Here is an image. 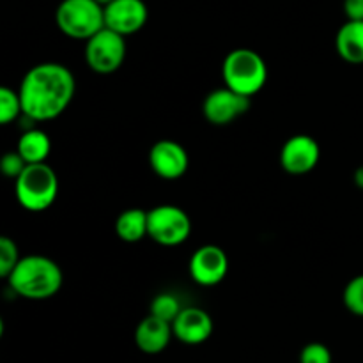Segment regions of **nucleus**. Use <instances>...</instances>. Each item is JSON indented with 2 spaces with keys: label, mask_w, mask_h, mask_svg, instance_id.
<instances>
[{
  "label": "nucleus",
  "mask_w": 363,
  "mask_h": 363,
  "mask_svg": "<svg viewBox=\"0 0 363 363\" xmlns=\"http://www.w3.org/2000/svg\"><path fill=\"white\" fill-rule=\"evenodd\" d=\"M77 91L74 74L59 62H41L21 78L20 92L23 116L34 123L53 121L66 112Z\"/></svg>",
  "instance_id": "f257e3e1"
},
{
  "label": "nucleus",
  "mask_w": 363,
  "mask_h": 363,
  "mask_svg": "<svg viewBox=\"0 0 363 363\" xmlns=\"http://www.w3.org/2000/svg\"><path fill=\"white\" fill-rule=\"evenodd\" d=\"M6 280L14 294L20 298L41 301L59 293L64 275L60 266L53 259L34 254L21 257Z\"/></svg>",
  "instance_id": "f03ea898"
},
{
  "label": "nucleus",
  "mask_w": 363,
  "mask_h": 363,
  "mask_svg": "<svg viewBox=\"0 0 363 363\" xmlns=\"http://www.w3.org/2000/svg\"><path fill=\"white\" fill-rule=\"evenodd\" d=\"M222 78L225 87L252 98L261 92L268 82V66L255 50L236 48L223 59Z\"/></svg>",
  "instance_id": "7ed1b4c3"
},
{
  "label": "nucleus",
  "mask_w": 363,
  "mask_h": 363,
  "mask_svg": "<svg viewBox=\"0 0 363 363\" xmlns=\"http://www.w3.org/2000/svg\"><path fill=\"white\" fill-rule=\"evenodd\" d=\"M14 194L21 208L27 211H46L59 195L57 172L46 162L30 163L14 181Z\"/></svg>",
  "instance_id": "20e7f679"
},
{
  "label": "nucleus",
  "mask_w": 363,
  "mask_h": 363,
  "mask_svg": "<svg viewBox=\"0 0 363 363\" xmlns=\"http://www.w3.org/2000/svg\"><path fill=\"white\" fill-rule=\"evenodd\" d=\"M55 21L64 35L87 41L105 27V9L96 0H62L55 11Z\"/></svg>",
  "instance_id": "39448f33"
},
{
  "label": "nucleus",
  "mask_w": 363,
  "mask_h": 363,
  "mask_svg": "<svg viewBox=\"0 0 363 363\" xmlns=\"http://www.w3.org/2000/svg\"><path fill=\"white\" fill-rule=\"evenodd\" d=\"M191 234V220L184 209L162 204L147 211V236L162 247H177Z\"/></svg>",
  "instance_id": "423d86ee"
},
{
  "label": "nucleus",
  "mask_w": 363,
  "mask_h": 363,
  "mask_svg": "<svg viewBox=\"0 0 363 363\" xmlns=\"http://www.w3.org/2000/svg\"><path fill=\"white\" fill-rule=\"evenodd\" d=\"M126 59V38L103 27L85 41V62L94 73L112 74Z\"/></svg>",
  "instance_id": "0eeeda50"
},
{
  "label": "nucleus",
  "mask_w": 363,
  "mask_h": 363,
  "mask_svg": "<svg viewBox=\"0 0 363 363\" xmlns=\"http://www.w3.org/2000/svg\"><path fill=\"white\" fill-rule=\"evenodd\" d=\"M321 147L311 135L298 133L287 138L280 149V167L291 176H303L318 167Z\"/></svg>",
  "instance_id": "6e6552de"
},
{
  "label": "nucleus",
  "mask_w": 363,
  "mask_h": 363,
  "mask_svg": "<svg viewBox=\"0 0 363 363\" xmlns=\"http://www.w3.org/2000/svg\"><path fill=\"white\" fill-rule=\"evenodd\" d=\"M188 269H190L191 280L199 286H218L229 273V257L223 248L216 245H204L194 252Z\"/></svg>",
  "instance_id": "1a4fd4ad"
},
{
  "label": "nucleus",
  "mask_w": 363,
  "mask_h": 363,
  "mask_svg": "<svg viewBox=\"0 0 363 363\" xmlns=\"http://www.w3.org/2000/svg\"><path fill=\"white\" fill-rule=\"evenodd\" d=\"M252 98L241 96L229 87H220L209 92L202 105V112L208 123L215 126H227L238 117L248 112Z\"/></svg>",
  "instance_id": "9d476101"
},
{
  "label": "nucleus",
  "mask_w": 363,
  "mask_h": 363,
  "mask_svg": "<svg viewBox=\"0 0 363 363\" xmlns=\"http://www.w3.org/2000/svg\"><path fill=\"white\" fill-rule=\"evenodd\" d=\"M149 165L158 177L174 181L186 174L190 158H188V151L179 142L163 138V140L152 144L151 151H149Z\"/></svg>",
  "instance_id": "9b49d317"
},
{
  "label": "nucleus",
  "mask_w": 363,
  "mask_h": 363,
  "mask_svg": "<svg viewBox=\"0 0 363 363\" xmlns=\"http://www.w3.org/2000/svg\"><path fill=\"white\" fill-rule=\"evenodd\" d=\"M105 27L121 35H131L147 23L149 11L144 0H113L105 7Z\"/></svg>",
  "instance_id": "f8f14e48"
},
{
  "label": "nucleus",
  "mask_w": 363,
  "mask_h": 363,
  "mask_svg": "<svg viewBox=\"0 0 363 363\" xmlns=\"http://www.w3.org/2000/svg\"><path fill=\"white\" fill-rule=\"evenodd\" d=\"M215 323L211 315L199 307H184L176 321L172 323V332L179 342L186 346H201L213 335Z\"/></svg>",
  "instance_id": "ddd939ff"
},
{
  "label": "nucleus",
  "mask_w": 363,
  "mask_h": 363,
  "mask_svg": "<svg viewBox=\"0 0 363 363\" xmlns=\"http://www.w3.org/2000/svg\"><path fill=\"white\" fill-rule=\"evenodd\" d=\"M172 337V325L152 314L142 319L135 330V344L145 354H160L165 351Z\"/></svg>",
  "instance_id": "4468645a"
},
{
  "label": "nucleus",
  "mask_w": 363,
  "mask_h": 363,
  "mask_svg": "<svg viewBox=\"0 0 363 363\" xmlns=\"http://www.w3.org/2000/svg\"><path fill=\"white\" fill-rule=\"evenodd\" d=\"M335 50L342 60L363 64V20H347L335 35Z\"/></svg>",
  "instance_id": "2eb2a0df"
},
{
  "label": "nucleus",
  "mask_w": 363,
  "mask_h": 363,
  "mask_svg": "<svg viewBox=\"0 0 363 363\" xmlns=\"http://www.w3.org/2000/svg\"><path fill=\"white\" fill-rule=\"evenodd\" d=\"M16 151L23 156V160L28 165L30 163H43L46 162L50 151H52V140H50V137L45 131L30 126L21 133Z\"/></svg>",
  "instance_id": "dca6fc26"
},
{
  "label": "nucleus",
  "mask_w": 363,
  "mask_h": 363,
  "mask_svg": "<svg viewBox=\"0 0 363 363\" xmlns=\"http://www.w3.org/2000/svg\"><path fill=\"white\" fill-rule=\"evenodd\" d=\"M116 234L124 243H138L147 236V211L140 208L124 209L116 220Z\"/></svg>",
  "instance_id": "f3484780"
},
{
  "label": "nucleus",
  "mask_w": 363,
  "mask_h": 363,
  "mask_svg": "<svg viewBox=\"0 0 363 363\" xmlns=\"http://www.w3.org/2000/svg\"><path fill=\"white\" fill-rule=\"evenodd\" d=\"M181 311H183L181 301L170 293H162L158 296H155L151 301V307H149V314L156 315V318L163 319V321L170 323V325L176 321Z\"/></svg>",
  "instance_id": "a211bd4d"
},
{
  "label": "nucleus",
  "mask_w": 363,
  "mask_h": 363,
  "mask_svg": "<svg viewBox=\"0 0 363 363\" xmlns=\"http://www.w3.org/2000/svg\"><path fill=\"white\" fill-rule=\"evenodd\" d=\"M23 116L20 92L11 87L0 89V124H9Z\"/></svg>",
  "instance_id": "6ab92c4d"
},
{
  "label": "nucleus",
  "mask_w": 363,
  "mask_h": 363,
  "mask_svg": "<svg viewBox=\"0 0 363 363\" xmlns=\"http://www.w3.org/2000/svg\"><path fill=\"white\" fill-rule=\"evenodd\" d=\"M344 307L351 312L353 315L363 318V275L354 277L347 282V286L344 287L342 294Z\"/></svg>",
  "instance_id": "aec40b11"
},
{
  "label": "nucleus",
  "mask_w": 363,
  "mask_h": 363,
  "mask_svg": "<svg viewBox=\"0 0 363 363\" xmlns=\"http://www.w3.org/2000/svg\"><path fill=\"white\" fill-rule=\"evenodd\" d=\"M20 259L18 245L9 236L0 238V277L2 279H7L11 275V272L16 268Z\"/></svg>",
  "instance_id": "412c9836"
},
{
  "label": "nucleus",
  "mask_w": 363,
  "mask_h": 363,
  "mask_svg": "<svg viewBox=\"0 0 363 363\" xmlns=\"http://www.w3.org/2000/svg\"><path fill=\"white\" fill-rule=\"evenodd\" d=\"M27 165L28 163L25 162L23 156L18 151H7L6 155L2 156V160H0V170H2V174L14 181L21 176V172L27 169Z\"/></svg>",
  "instance_id": "4be33fe9"
},
{
  "label": "nucleus",
  "mask_w": 363,
  "mask_h": 363,
  "mask_svg": "<svg viewBox=\"0 0 363 363\" xmlns=\"http://www.w3.org/2000/svg\"><path fill=\"white\" fill-rule=\"evenodd\" d=\"M300 363H332V351L321 342H311L301 350Z\"/></svg>",
  "instance_id": "5701e85b"
},
{
  "label": "nucleus",
  "mask_w": 363,
  "mask_h": 363,
  "mask_svg": "<svg viewBox=\"0 0 363 363\" xmlns=\"http://www.w3.org/2000/svg\"><path fill=\"white\" fill-rule=\"evenodd\" d=\"M344 14L347 20H363V0H344Z\"/></svg>",
  "instance_id": "b1692460"
},
{
  "label": "nucleus",
  "mask_w": 363,
  "mask_h": 363,
  "mask_svg": "<svg viewBox=\"0 0 363 363\" xmlns=\"http://www.w3.org/2000/svg\"><path fill=\"white\" fill-rule=\"evenodd\" d=\"M353 181H354V184H357L358 188H362V190H363V165H360L357 170H354Z\"/></svg>",
  "instance_id": "393cba45"
},
{
  "label": "nucleus",
  "mask_w": 363,
  "mask_h": 363,
  "mask_svg": "<svg viewBox=\"0 0 363 363\" xmlns=\"http://www.w3.org/2000/svg\"><path fill=\"white\" fill-rule=\"evenodd\" d=\"M96 2H98V4H101V6H103V7H105V6H106V4L113 2V0H96Z\"/></svg>",
  "instance_id": "a878e982"
}]
</instances>
